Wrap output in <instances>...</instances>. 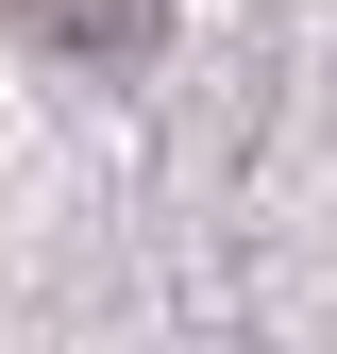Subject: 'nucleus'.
<instances>
[{
	"instance_id": "nucleus-1",
	"label": "nucleus",
	"mask_w": 337,
	"mask_h": 354,
	"mask_svg": "<svg viewBox=\"0 0 337 354\" xmlns=\"http://www.w3.org/2000/svg\"><path fill=\"white\" fill-rule=\"evenodd\" d=\"M34 51H84V68H135L152 51V0H17Z\"/></svg>"
}]
</instances>
